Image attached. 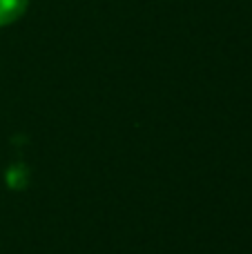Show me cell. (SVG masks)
<instances>
[{
	"label": "cell",
	"mask_w": 252,
	"mask_h": 254,
	"mask_svg": "<svg viewBox=\"0 0 252 254\" xmlns=\"http://www.w3.org/2000/svg\"><path fill=\"white\" fill-rule=\"evenodd\" d=\"M27 0H0V25L16 20L22 11H25Z\"/></svg>",
	"instance_id": "cell-1"
}]
</instances>
